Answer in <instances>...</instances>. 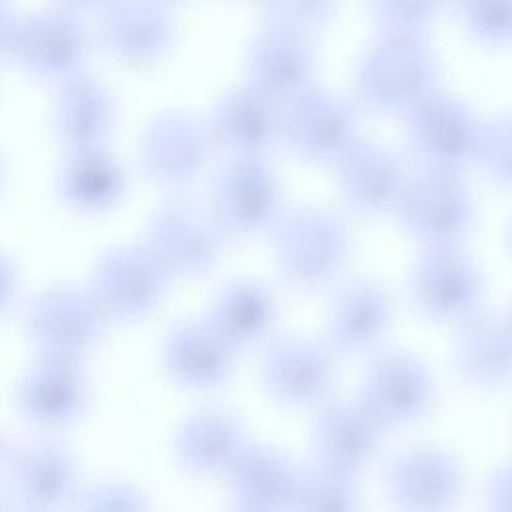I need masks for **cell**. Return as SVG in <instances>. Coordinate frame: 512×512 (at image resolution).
<instances>
[{
	"label": "cell",
	"instance_id": "obj_1",
	"mask_svg": "<svg viewBox=\"0 0 512 512\" xmlns=\"http://www.w3.org/2000/svg\"><path fill=\"white\" fill-rule=\"evenodd\" d=\"M272 232V250L282 278L296 290L332 284L348 264L350 232L344 220L320 206L282 212Z\"/></svg>",
	"mask_w": 512,
	"mask_h": 512
},
{
	"label": "cell",
	"instance_id": "obj_2",
	"mask_svg": "<svg viewBox=\"0 0 512 512\" xmlns=\"http://www.w3.org/2000/svg\"><path fill=\"white\" fill-rule=\"evenodd\" d=\"M438 62L422 36L384 34L356 68V94L376 112H408L438 90Z\"/></svg>",
	"mask_w": 512,
	"mask_h": 512
},
{
	"label": "cell",
	"instance_id": "obj_3",
	"mask_svg": "<svg viewBox=\"0 0 512 512\" xmlns=\"http://www.w3.org/2000/svg\"><path fill=\"white\" fill-rule=\"evenodd\" d=\"M404 114L410 152L424 172L460 176L478 162L484 122L464 100L434 90Z\"/></svg>",
	"mask_w": 512,
	"mask_h": 512
},
{
	"label": "cell",
	"instance_id": "obj_4",
	"mask_svg": "<svg viewBox=\"0 0 512 512\" xmlns=\"http://www.w3.org/2000/svg\"><path fill=\"white\" fill-rule=\"evenodd\" d=\"M484 274L462 246L422 248L408 276L414 308L430 322L458 326L482 310Z\"/></svg>",
	"mask_w": 512,
	"mask_h": 512
},
{
	"label": "cell",
	"instance_id": "obj_5",
	"mask_svg": "<svg viewBox=\"0 0 512 512\" xmlns=\"http://www.w3.org/2000/svg\"><path fill=\"white\" fill-rule=\"evenodd\" d=\"M282 184L266 158H232L212 188V220L226 238H250L282 216Z\"/></svg>",
	"mask_w": 512,
	"mask_h": 512
},
{
	"label": "cell",
	"instance_id": "obj_6",
	"mask_svg": "<svg viewBox=\"0 0 512 512\" xmlns=\"http://www.w3.org/2000/svg\"><path fill=\"white\" fill-rule=\"evenodd\" d=\"M172 274L146 244L116 246L94 264L92 288L108 320H138L164 300Z\"/></svg>",
	"mask_w": 512,
	"mask_h": 512
},
{
	"label": "cell",
	"instance_id": "obj_7",
	"mask_svg": "<svg viewBox=\"0 0 512 512\" xmlns=\"http://www.w3.org/2000/svg\"><path fill=\"white\" fill-rule=\"evenodd\" d=\"M338 356L326 340L280 336L266 342L260 358L264 392L286 408H316L334 386Z\"/></svg>",
	"mask_w": 512,
	"mask_h": 512
},
{
	"label": "cell",
	"instance_id": "obj_8",
	"mask_svg": "<svg viewBox=\"0 0 512 512\" xmlns=\"http://www.w3.org/2000/svg\"><path fill=\"white\" fill-rule=\"evenodd\" d=\"M466 476L460 460L444 446L416 444L394 456L384 488L394 512H454Z\"/></svg>",
	"mask_w": 512,
	"mask_h": 512
},
{
	"label": "cell",
	"instance_id": "obj_9",
	"mask_svg": "<svg viewBox=\"0 0 512 512\" xmlns=\"http://www.w3.org/2000/svg\"><path fill=\"white\" fill-rule=\"evenodd\" d=\"M108 316L90 290L52 286L28 308V332L44 358L82 360L100 340Z\"/></svg>",
	"mask_w": 512,
	"mask_h": 512
},
{
	"label": "cell",
	"instance_id": "obj_10",
	"mask_svg": "<svg viewBox=\"0 0 512 512\" xmlns=\"http://www.w3.org/2000/svg\"><path fill=\"white\" fill-rule=\"evenodd\" d=\"M358 398L388 432L426 418L436 400V386L418 356L406 350H382L366 366Z\"/></svg>",
	"mask_w": 512,
	"mask_h": 512
},
{
	"label": "cell",
	"instance_id": "obj_11",
	"mask_svg": "<svg viewBox=\"0 0 512 512\" xmlns=\"http://www.w3.org/2000/svg\"><path fill=\"white\" fill-rule=\"evenodd\" d=\"M404 230L422 248L462 246L474 224V200L456 174L422 172L396 208Z\"/></svg>",
	"mask_w": 512,
	"mask_h": 512
},
{
	"label": "cell",
	"instance_id": "obj_12",
	"mask_svg": "<svg viewBox=\"0 0 512 512\" xmlns=\"http://www.w3.org/2000/svg\"><path fill=\"white\" fill-rule=\"evenodd\" d=\"M280 138L312 164H334L360 138L354 108L332 92L308 88L280 112Z\"/></svg>",
	"mask_w": 512,
	"mask_h": 512
},
{
	"label": "cell",
	"instance_id": "obj_13",
	"mask_svg": "<svg viewBox=\"0 0 512 512\" xmlns=\"http://www.w3.org/2000/svg\"><path fill=\"white\" fill-rule=\"evenodd\" d=\"M222 232L186 200L162 204L150 218L146 246L172 278H196L210 272L222 254Z\"/></svg>",
	"mask_w": 512,
	"mask_h": 512
},
{
	"label": "cell",
	"instance_id": "obj_14",
	"mask_svg": "<svg viewBox=\"0 0 512 512\" xmlns=\"http://www.w3.org/2000/svg\"><path fill=\"white\" fill-rule=\"evenodd\" d=\"M386 430L360 398H332L316 406L312 420V450L316 464L358 474L380 452Z\"/></svg>",
	"mask_w": 512,
	"mask_h": 512
},
{
	"label": "cell",
	"instance_id": "obj_15",
	"mask_svg": "<svg viewBox=\"0 0 512 512\" xmlns=\"http://www.w3.org/2000/svg\"><path fill=\"white\" fill-rule=\"evenodd\" d=\"M316 52L308 32L268 22L248 48V78L274 102H290L314 86Z\"/></svg>",
	"mask_w": 512,
	"mask_h": 512
},
{
	"label": "cell",
	"instance_id": "obj_16",
	"mask_svg": "<svg viewBox=\"0 0 512 512\" xmlns=\"http://www.w3.org/2000/svg\"><path fill=\"white\" fill-rule=\"evenodd\" d=\"M12 54L32 76L64 82L80 72L88 38L70 8H50L20 20Z\"/></svg>",
	"mask_w": 512,
	"mask_h": 512
},
{
	"label": "cell",
	"instance_id": "obj_17",
	"mask_svg": "<svg viewBox=\"0 0 512 512\" xmlns=\"http://www.w3.org/2000/svg\"><path fill=\"white\" fill-rule=\"evenodd\" d=\"M98 40L118 62L154 66L174 40V20L164 0H112L106 4Z\"/></svg>",
	"mask_w": 512,
	"mask_h": 512
},
{
	"label": "cell",
	"instance_id": "obj_18",
	"mask_svg": "<svg viewBox=\"0 0 512 512\" xmlns=\"http://www.w3.org/2000/svg\"><path fill=\"white\" fill-rule=\"evenodd\" d=\"M210 146V132L198 120L182 112H164L142 136V168L164 188H184L204 170Z\"/></svg>",
	"mask_w": 512,
	"mask_h": 512
},
{
	"label": "cell",
	"instance_id": "obj_19",
	"mask_svg": "<svg viewBox=\"0 0 512 512\" xmlns=\"http://www.w3.org/2000/svg\"><path fill=\"white\" fill-rule=\"evenodd\" d=\"M346 206L366 218L396 212L410 182L404 164L386 146L358 138L336 162Z\"/></svg>",
	"mask_w": 512,
	"mask_h": 512
},
{
	"label": "cell",
	"instance_id": "obj_20",
	"mask_svg": "<svg viewBox=\"0 0 512 512\" xmlns=\"http://www.w3.org/2000/svg\"><path fill=\"white\" fill-rule=\"evenodd\" d=\"M208 132L232 158H266L280 138L278 102L252 84L238 86L214 106Z\"/></svg>",
	"mask_w": 512,
	"mask_h": 512
},
{
	"label": "cell",
	"instance_id": "obj_21",
	"mask_svg": "<svg viewBox=\"0 0 512 512\" xmlns=\"http://www.w3.org/2000/svg\"><path fill=\"white\" fill-rule=\"evenodd\" d=\"M302 468L268 444H252L240 452L228 474L234 508L246 512H294Z\"/></svg>",
	"mask_w": 512,
	"mask_h": 512
},
{
	"label": "cell",
	"instance_id": "obj_22",
	"mask_svg": "<svg viewBox=\"0 0 512 512\" xmlns=\"http://www.w3.org/2000/svg\"><path fill=\"white\" fill-rule=\"evenodd\" d=\"M454 368L480 390L512 384V314L480 310L456 326Z\"/></svg>",
	"mask_w": 512,
	"mask_h": 512
},
{
	"label": "cell",
	"instance_id": "obj_23",
	"mask_svg": "<svg viewBox=\"0 0 512 512\" xmlns=\"http://www.w3.org/2000/svg\"><path fill=\"white\" fill-rule=\"evenodd\" d=\"M392 320L390 294L380 282L358 278L334 298L328 314L326 344L340 356H356L376 348Z\"/></svg>",
	"mask_w": 512,
	"mask_h": 512
},
{
	"label": "cell",
	"instance_id": "obj_24",
	"mask_svg": "<svg viewBox=\"0 0 512 512\" xmlns=\"http://www.w3.org/2000/svg\"><path fill=\"white\" fill-rule=\"evenodd\" d=\"M16 402L28 422L46 428L70 424L86 408V376L74 360L42 356L20 380Z\"/></svg>",
	"mask_w": 512,
	"mask_h": 512
},
{
	"label": "cell",
	"instance_id": "obj_25",
	"mask_svg": "<svg viewBox=\"0 0 512 512\" xmlns=\"http://www.w3.org/2000/svg\"><path fill=\"white\" fill-rule=\"evenodd\" d=\"M246 444V432L234 414L222 408H202L180 424L174 452L188 472L226 476Z\"/></svg>",
	"mask_w": 512,
	"mask_h": 512
},
{
	"label": "cell",
	"instance_id": "obj_26",
	"mask_svg": "<svg viewBox=\"0 0 512 512\" xmlns=\"http://www.w3.org/2000/svg\"><path fill=\"white\" fill-rule=\"evenodd\" d=\"M162 356L172 380L186 388L210 390L228 380L236 352L206 320H188L168 332Z\"/></svg>",
	"mask_w": 512,
	"mask_h": 512
},
{
	"label": "cell",
	"instance_id": "obj_27",
	"mask_svg": "<svg viewBox=\"0 0 512 512\" xmlns=\"http://www.w3.org/2000/svg\"><path fill=\"white\" fill-rule=\"evenodd\" d=\"M278 316L272 290L252 278L232 280L214 296L206 322L238 354L268 340Z\"/></svg>",
	"mask_w": 512,
	"mask_h": 512
},
{
	"label": "cell",
	"instance_id": "obj_28",
	"mask_svg": "<svg viewBox=\"0 0 512 512\" xmlns=\"http://www.w3.org/2000/svg\"><path fill=\"white\" fill-rule=\"evenodd\" d=\"M14 484L26 508L36 512H56L76 494V458L58 442L28 446L14 462Z\"/></svg>",
	"mask_w": 512,
	"mask_h": 512
},
{
	"label": "cell",
	"instance_id": "obj_29",
	"mask_svg": "<svg viewBox=\"0 0 512 512\" xmlns=\"http://www.w3.org/2000/svg\"><path fill=\"white\" fill-rule=\"evenodd\" d=\"M56 190L66 206L86 214H100L122 200L126 172L104 146L72 150L58 174Z\"/></svg>",
	"mask_w": 512,
	"mask_h": 512
},
{
	"label": "cell",
	"instance_id": "obj_30",
	"mask_svg": "<svg viewBox=\"0 0 512 512\" xmlns=\"http://www.w3.org/2000/svg\"><path fill=\"white\" fill-rule=\"evenodd\" d=\"M112 120V98L98 80L80 72L64 80L54 110V128L68 152L104 146Z\"/></svg>",
	"mask_w": 512,
	"mask_h": 512
},
{
	"label": "cell",
	"instance_id": "obj_31",
	"mask_svg": "<svg viewBox=\"0 0 512 512\" xmlns=\"http://www.w3.org/2000/svg\"><path fill=\"white\" fill-rule=\"evenodd\" d=\"M294 512H362L356 476L322 464L302 470Z\"/></svg>",
	"mask_w": 512,
	"mask_h": 512
},
{
	"label": "cell",
	"instance_id": "obj_32",
	"mask_svg": "<svg viewBox=\"0 0 512 512\" xmlns=\"http://www.w3.org/2000/svg\"><path fill=\"white\" fill-rule=\"evenodd\" d=\"M368 6L384 34L422 36L438 16L442 0H368Z\"/></svg>",
	"mask_w": 512,
	"mask_h": 512
},
{
	"label": "cell",
	"instance_id": "obj_33",
	"mask_svg": "<svg viewBox=\"0 0 512 512\" xmlns=\"http://www.w3.org/2000/svg\"><path fill=\"white\" fill-rule=\"evenodd\" d=\"M458 14L470 36L484 46L512 40V0H456Z\"/></svg>",
	"mask_w": 512,
	"mask_h": 512
},
{
	"label": "cell",
	"instance_id": "obj_34",
	"mask_svg": "<svg viewBox=\"0 0 512 512\" xmlns=\"http://www.w3.org/2000/svg\"><path fill=\"white\" fill-rule=\"evenodd\" d=\"M476 164L496 186L512 190V112L484 124Z\"/></svg>",
	"mask_w": 512,
	"mask_h": 512
},
{
	"label": "cell",
	"instance_id": "obj_35",
	"mask_svg": "<svg viewBox=\"0 0 512 512\" xmlns=\"http://www.w3.org/2000/svg\"><path fill=\"white\" fill-rule=\"evenodd\" d=\"M258 4L268 16V22L310 34L334 16L338 0H258Z\"/></svg>",
	"mask_w": 512,
	"mask_h": 512
},
{
	"label": "cell",
	"instance_id": "obj_36",
	"mask_svg": "<svg viewBox=\"0 0 512 512\" xmlns=\"http://www.w3.org/2000/svg\"><path fill=\"white\" fill-rule=\"evenodd\" d=\"M78 512H148V506L130 484L102 482L82 496Z\"/></svg>",
	"mask_w": 512,
	"mask_h": 512
},
{
	"label": "cell",
	"instance_id": "obj_37",
	"mask_svg": "<svg viewBox=\"0 0 512 512\" xmlns=\"http://www.w3.org/2000/svg\"><path fill=\"white\" fill-rule=\"evenodd\" d=\"M486 512H512V460L494 470L486 486Z\"/></svg>",
	"mask_w": 512,
	"mask_h": 512
},
{
	"label": "cell",
	"instance_id": "obj_38",
	"mask_svg": "<svg viewBox=\"0 0 512 512\" xmlns=\"http://www.w3.org/2000/svg\"><path fill=\"white\" fill-rule=\"evenodd\" d=\"M20 20L16 18L10 0H0V58L12 54Z\"/></svg>",
	"mask_w": 512,
	"mask_h": 512
},
{
	"label": "cell",
	"instance_id": "obj_39",
	"mask_svg": "<svg viewBox=\"0 0 512 512\" xmlns=\"http://www.w3.org/2000/svg\"><path fill=\"white\" fill-rule=\"evenodd\" d=\"M18 278L12 262L0 252V316L10 310L14 298H16Z\"/></svg>",
	"mask_w": 512,
	"mask_h": 512
},
{
	"label": "cell",
	"instance_id": "obj_40",
	"mask_svg": "<svg viewBox=\"0 0 512 512\" xmlns=\"http://www.w3.org/2000/svg\"><path fill=\"white\" fill-rule=\"evenodd\" d=\"M66 8H86V6H96V4H102L106 0H62Z\"/></svg>",
	"mask_w": 512,
	"mask_h": 512
},
{
	"label": "cell",
	"instance_id": "obj_41",
	"mask_svg": "<svg viewBox=\"0 0 512 512\" xmlns=\"http://www.w3.org/2000/svg\"><path fill=\"white\" fill-rule=\"evenodd\" d=\"M508 250L512 254V222H510V228H508Z\"/></svg>",
	"mask_w": 512,
	"mask_h": 512
},
{
	"label": "cell",
	"instance_id": "obj_42",
	"mask_svg": "<svg viewBox=\"0 0 512 512\" xmlns=\"http://www.w3.org/2000/svg\"><path fill=\"white\" fill-rule=\"evenodd\" d=\"M16 512H36V510H30V508L24 506V508H20V510H16Z\"/></svg>",
	"mask_w": 512,
	"mask_h": 512
},
{
	"label": "cell",
	"instance_id": "obj_43",
	"mask_svg": "<svg viewBox=\"0 0 512 512\" xmlns=\"http://www.w3.org/2000/svg\"><path fill=\"white\" fill-rule=\"evenodd\" d=\"M2 456H4V446L0 444V458H2Z\"/></svg>",
	"mask_w": 512,
	"mask_h": 512
},
{
	"label": "cell",
	"instance_id": "obj_44",
	"mask_svg": "<svg viewBox=\"0 0 512 512\" xmlns=\"http://www.w3.org/2000/svg\"><path fill=\"white\" fill-rule=\"evenodd\" d=\"M232 512H246V510H240V508H234Z\"/></svg>",
	"mask_w": 512,
	"mask_h": 512
},
{
	"label": "cell",
	"instance_id": "obj_45",
	"mask_svg": "<svg viewBox=\"0 0 512 512\" xmlns=\"http://www.w3.org/2000/svg\"><path fill=\"white\" fill-rule=\"evenodd\" d=\"M0 512H2V502H0Z\"/></svg>",
	"mask_w": 512,
	"mask_h": 512
}]
</instances>
